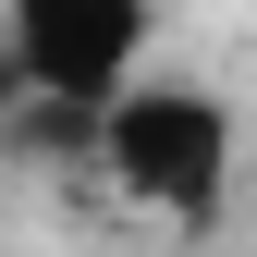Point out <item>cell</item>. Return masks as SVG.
<instances>
[{"label": "cell", "instance_id": "cell-2", "mask_svg": "<svg viewBox=\"0 0 257 257\" xmlns=\"http://www.w3.org/2000/svg\"><path fill=\"white\" fill-rule=\"evenodd\" d=\"M159 37V0H0V49L25 61V98H86L98 110Z\"/></svg>", "mask_w": 257, "mask_h": 257}, {"label": "cell", "instance_id": "cell-3", "mask_svg": "<svg viewBox=\"0 0 257 257\" xmlns=\"http://www.w3.org/2000/svg\"><path fill=\"white\" fill-rule=\"evenodd\" d=\"M13 110H25V61L0 49V122H13Z\"/></svg>", "mask_w": 257, "mask_h": 257}, {"label": "cell", "instance_id": "cell-1", "mask_svg": "<svg viewBox=\"0 0 257 257\" xmlns=\"http://www.w3.org/2000/svg\"><path fill=\"white\" fill-rule=\"evenodd\" d=\"M86 159H98L135 208L208 220L220 184H233V98L196 86V74H147V61H135V74L98 98V122H86Z\"/></svg>", "mask_w": 257, "mask_h": 257}]
</instances>
